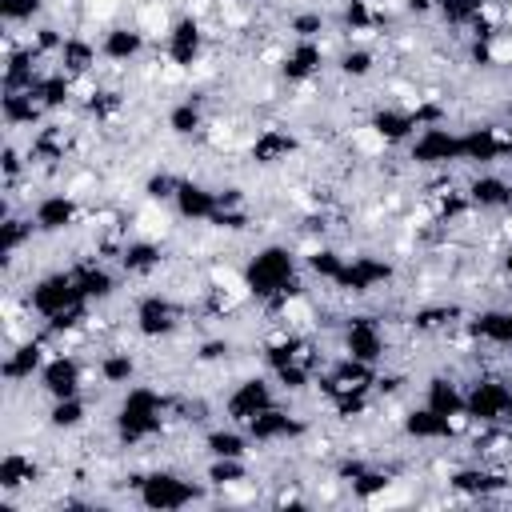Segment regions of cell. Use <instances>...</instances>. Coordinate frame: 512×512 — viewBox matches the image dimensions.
Here are the masks:
<instances>
[{
    "instance_id": "6da1fadb",
    "label": "cell",
    "mask_w": 512,
    "mask_h": 512,
    "mask_svg": "<svg viewBox=\"0 0 512 512\" xmlns=\"http://www.w3.org/2000/svg\"><path fill=\"white\" fill-rule=\"evenodd\" d=\"M244 276H248V288H252V304L256 308H268L284 292L308 284L304 264H300V256H296V248L288 240H268L256 252H248Z\"/></svg>"
},
{
    "instance_id": "7a4b0ae2",
    "label": "cell",
    "mask_w": 512,
    "mask_h": 512,
    "mask_svg": "<svg viewBox=\"0 0 512 512\" xmlns=\"http://www.w3.org/2000/svg\"><path fill=\"white\" fill-rule=\"evenodd\" d=\"M132 500L144 504V508H156V512H172V508L212 500V488L204 480H192V476L176 472V468H144Z\"/></svg>"
},
{
    "instance_id": "3957f363",
    "label": "cell",
    "mask_w": 512,
    "mask_h": 512,
    "mask_svg": "<svg viewBox=\"0 0 512 512\" xmlns=\"http://www.w3.org/2000/svg\"><path fill=\"white\" fill-rule=\"evenodd\" d=\"M184 316H188V304L168 288L140 292L132 304V328L140 332L144 344H168L172 336H180L188 324Z\"/></svg>"
},
{
    "instance_id": "277c9868",
    "label": "cell",
    "mask_w": 512,
    "mask_h": 512,
    "mask_svg": "<svg viewBox=\"0 0 512 512\" xmlns=\"http://www.w3.org/2000/svg\"><path fill=\"white\" fill-rule=\"evenodd\" d=\"M404 156H408V168H416V172L456 168V164H460V128H452L448 120L424 124V128L408 140Z\"/></svg>"
},
{
    "instance_id": "5b68a950",
    "label": "cell",
    "mask_w": 512,
    "mask_h": 512,
    "mask_svg": "<svg viewBox=\"0 0 512 512\" xmlns=\"http://www.w3.org/2000/svg\"><path fill=\"white\" fill-rule=\"evenodd\" d=\"M512 404V384L504 372H472L464 384V412L476 424H504Z\"/></svg>"
},
{
    "instance_id": "8992f818",
    "label": "cell",
    "mask_w": 512,
    "mask_h": 512,
    "mask_svg": "<svg viewBox=\"0 0 512 512\" xmlns=\"http://www.w3.org/2000/svg\"><path fill=\"white\" fill-rule=\"evenodd\" d=\"M28 212H32V224H36L40 236H64V232H72V228L84 224L88 204L76 200V196L64 192V188H52V192H40V196L28 204Z\"/></svg>"
},
{
    "instance_id": "52a82bcc",
    "label": "cell",
    "mask_w": 512,
    "mask_h": 512,
    "mask_svg": "<svg viewBox=\"0 0 512 512\" xmlns=\"http://www.w3.org/2000/svg\"><path fill=\"white\" fill-rule=\"evenodd\" d=\"M272 404H280L276 380L264 376V372H248V376H240V380L228 388V396H224V420L248 424L252 416H260V412L272 408Z\"/></svg>"
},
{
    "instance_id": "ba28073f",
    "label": "cell",
    "mask_w": 512,
    "mask_h": 512,
    "mask_svg": "<svg viewBox=\"0 0 512 512\" xmlns=\"http://www.w3.org/2000/svg\"><path fill=\"white\" fill-rule=\"evenodd\" d=\"M160 52H164L172 64H180V68H188V72H192V68L212 52L208 20H196V16L180 12V16L172 20V28H168V36H164Z\"/></svg>"
},
{
    "instance_id": "9c48e42d",
    "label": "cell",
    "mask_w": 512,
    "mask_h": 512,
    "mask_svg": "<svg viewBox=\"0 0 512 512\" xmlns=\"http://www.w3.org/2000/svg\"><path fill=\"white\" fill-rule=\"evenodd\" d=\"M248 160L256 168H288V160H300V136L284 124H260L248 136Z\"/></svg>"
},
{
    "instance_id": "30bf717a",
    "label": "cell",
    "mask_w": 512,
    "mask_h": 512,
    "mask_svg": "<svg viewBox=\"0 0 512 512\" xmlns=\"http://www.w3.org/2000/svg\"><path fill=\"white\" fill-rule=\"evenodd\" d=\"M84 364L88 356L84 352H68V348H56L40 376H36V388L48 396V400H64V396H80L84 392Z\"/></svg>"
},
{
    "instance_id": "8fae6325",
    "label": "cell",
    "mask_w": 512,
    "mask_h": 512,
    "mask_svg": "<svg viewBox=\"0 0 512 512\" xmlns=\"http://www.w3.org/2000/svg\"><path fill=\"white\" fill-rule=\"evenodd\" d=\"M464 196L476 212L500 216L512 208V176L504 168H468L464 176Z\"/></svg>"
},
{
    "instance_id": "7c38bea8",
    "label": "cell",
    "mask_w": 512,
    "mask_h": 512,
    "mask_svg": "<svg viewBox=\"0 0 512 512\" xmlns=\"http://www.w3.org/2000/svg\"><path fill=\"white\" fill-rule=\"evenodd\" d=\"M152 52V40L128 20V24H108V28H100V56H104V64H112V68H132V64H140L144 56Z\"/></svg>"
},
{
    "instance_id": "4fadbf2b",
    "label": "cell",
    "mask_w": 512,
    "mask_h": 512,
    "mask_svg": "<svg viewBox=\"0 0 512 512\" xmlns=\"http://www.w3.org/2000/svg\"><path fill=\"white\" fill-rule=\"evenodd\" d=\"M116 268L124 272V280H156L168 268V252L160 240L148 236H128L116 252Z\"/></svg>"
},
{
    "instance_id": "5bb4252c",
    "label": "cell",
    "mask_w": 512,
    "mask_h": 512,
    "mask_svg": "<svg viewBox=\"0 0 512 512\" xmlns=\"http://www.w3.org/2000/svg\"><path fill=\"white\" fill-rule=\"evenodd\" d=\"M328 60H332V56H328L324 40H288V48H284V60H280L276 76H280L284 84L316 80V76H324V64H328Z\"/></svg>"
},
{
    "instance_id": "9a60e30c",
    "label": "cell",
    "mask_w": 512,
    "mask_h": 512,
    "mask_svg": "<svg viewBox=\"0 0 512 512\" xmlns=\"http://www.w3.org/2000/svg\"><path fill=\"white\" fill-rule=\"evenodd\" d=\"M172 212L180 216V224L204 228L216 216V184H204L200 176H184L172 196Z\"/></svg>"
},
{
    "instance_id": "2e32d148",
    "label": "cell",
    "mask_w": 512,
    "mask_h": 512,
    "mask_svg": "<svg viewBox=\"0 0 512 512\" xmlns=\"http://www.w3.org/2000/svg\"><path fill=\"white\" fill-rule=\"evenodd\" d=\"M332 72L340 76V84H364L380 72V44H356L344 40L340 52L332 56Z\"/></svg>"
},
{
    "instance_id": "e0dca14e",
    "label": "cell",
    "mask_w": 512,
    "mask_h": 512,
    "mask_svg": "<svg viewBox=\"0 0 512 512\" xmlns=\"http://www.w3.org/2000/svg\"><path fill=\"white\" fill-rule=\"evenodd\" d=\"M92 424V396L80 392V396H64V400H48L44 408V428L56 432V436H76Z\"/></svg>"
},
{
    "instance_id": "ac0fdd59",
    "label": "cell",
    "mask_w": 512,
    "mask_h": 512,
    "mask_svg": "<svg viewBox=\"0 0 512 512\" xmlns=\"http://www.w3.org/2000/svg\"><path fill=\"white\" fill-rule=\"evenodd\" d=\"M200 452L204 456H244V460H252L256 456V444H252V436H248L244 424L224 420V424H208L200 432Z\"/></svg>"
},
{
    "instance_id": "d6986e66",
    "label": "cell",
    "mask_w": 512,
    "mask_h": 512,
    "mask_svg": "<svg viewBox=\"0 0 512 512\" xmlns=\"http://www.w3.org/2000/svg\"><path fill=\"white\" fill-rule=\"evenodd\" d=\"M400 436L416 440V444H452V428L448 416L432 412L428 404H408L404 420H400Z\"/></svg>"
},
{
    "instance_id": "ffe728a7",
    "label": "cell",
    "mask_w": 512,
    "mask_h": 512,
    "mask_svg": "<svg viewBox=\"0 0 512 512\" xmlns=\"http://www.w3.org/2000/svg\"><path fill=\"white\" fill-rule=\"evenodd\" d=\"M96 368H100V388H116V392H124V388H132L136 384V376H140V356L132 352V348H104L100 356H96Z\"/></svg>"
},
{
    "instance_id": "44dd1931",
    "label": "cell",
    "mask_w": 512,
    "mask_h": 512,
    "mask_svg": "<svg viewBox=\"0 0 512 512\" xmlns=\"http://www.w3.org/2000/svg\"><path fill=\"white\" fill-rule=\"evenodd\" d=\"M420 404H428V408L440 412V416L464 412V380H460L456 372H448V368L432 372L428 384H424V400H420Z\"/></svg>"
},
{
    "instance_id": "7402d4cb",
    "label": "cell",
    "mask_w": 512,
    "mask_h": 512,
    "mask_svg": "<svg viewBox=\"0 0 512 512\" xmlns=\"http://www.w3.org/2000/svg\"><path fill=\"white\" fill-rule=\"evenodd\" d=\"M52 12V0H0L4 28H32Z\"/></svg>"
},
{
    "instance_id": "603a6c76",
    "label": "cell",
    "mask_w": 512,
    "mask_h": 512,
    "mask_svg": "<svg viewBox=\"0 0 512 512\" xmlns=\"http://www.w3.org/2000/svg\"><path fill=\"white\" fill-rule=\"evenodd\" d=\"M180 172H172V168H156V172H148L144 176V184H140V196L144 200H160V204H172V196H176V188H180Z\"/></svg>"
},
{
    "instance_id": "cb8c5ba5",
    "label": "cell",
    "mask_w": 512,
    "mask_h": 512,
    "mask_svg": "<svg viewBox=\"0 0 512 512\" xmlns=\"http://www.w3.org/2000/svg\"><path fill=\"white\" fill-rule=\"evenodd\" d=\"M496 268H500V276L512 284V240L500 248V256H496Z\"/></svg>"
}]
</instances>
